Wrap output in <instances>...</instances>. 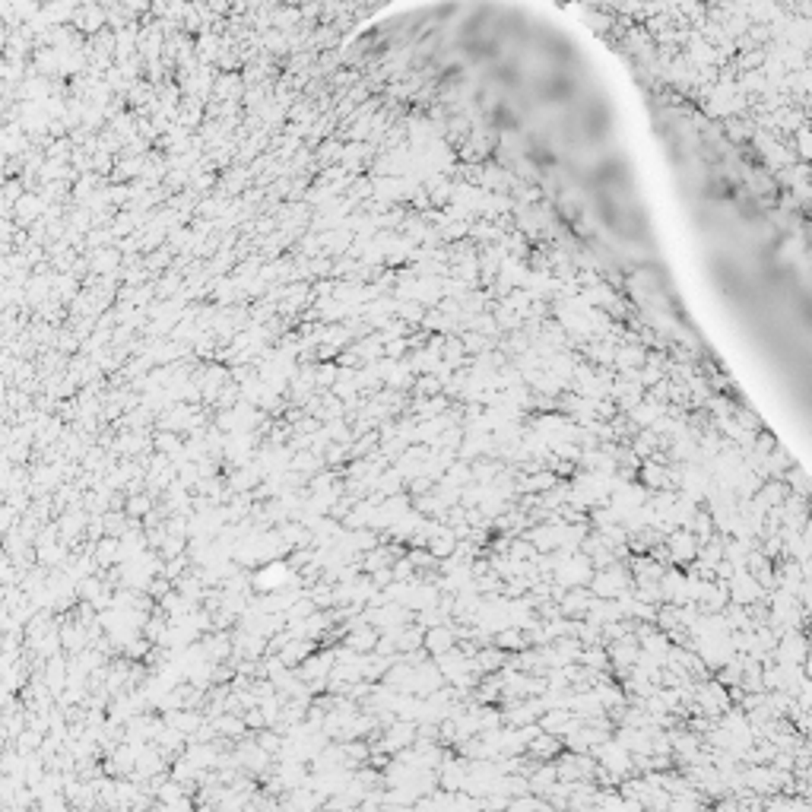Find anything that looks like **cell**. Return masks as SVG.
Returning <instances> with one entry per match:
<instances>
[{
	"instance_id": "cell-3",
	"label": "cell",
	"mask_w": 812,
	"mask_h": 812,
	"mask_svg": "<svg viewBox=\"0 0 812 812\" xmlns=\"http://www.w3.org/2000/svg\"><path fill=\"white\" fill-rule=\"evenodd\" d=\"M257 746L267 752V756H277V752L282 749V739H279L277 733H264V736L257 739Z\"/></svg>"
},
{
	"instance_id": "cell-4",
	"label": "cell",
	"mask_w": 812,
	"mask_h": 812,
	"mask_svg": "<svg viewBox=\"0 0 812 812\" xmlns=\"http://www.w3.org/2000/svg\"><path fill=\"white\" fill-rule=\"evenodd\" d=\"M39 743H41V739H39L35 730H32V733H23V739H19V752H32Z\"/></svg>"
},
{
	"instance_id": "cell-2",
	"label": "cell",
	"mask_w": 812,
	"mask_h": 812,
	"mask_svg": "<svg viewBox=\"0 0 812 812\" xmlns=\"http://www.w3.org/2000/svg\"><path fill=\"white\" fill-rule=\"evenodd\" d=\"M172 778H175L178 784H191V781L200 778V774H197V768L191 765V758H178L175 765H172Z\"/></svg>"
},
{
	"instance_id": "cell-5",
	"label": "cell",
	"mask_w": 812,
	"mask_h": 812,
	"mask_svg": "<svg viewBox=\"0 0 812 812\" xmlns=\"http://www.w3.org/2000/svg\"><path fill=\"white\" fill-rule=\"evenodd\" d=\"M219 730H222V733H242V723H235V721H229V717H226V721H219Z\"/></svg>"
},
{
	"instance_id": "cell-1",
	"label": "cell",
	"mask_w": 812,
	"mask_h": 812,
	"mask_svg": "<svg viewBox=\"0 0 812 812\" xmlns=\"http://www.w3.org/2000/svg\"><path fill=\"white\" fill-rule=\"evenodd\" d=\"M695 260L761 403L812 457V194L685 102H650Z\"/></svg>"
}]
</instances>
